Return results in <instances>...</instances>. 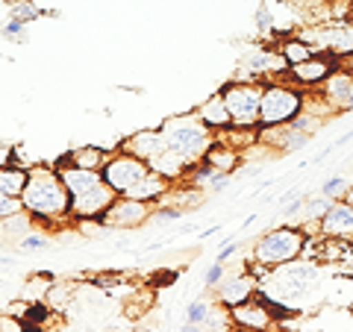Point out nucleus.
Listing matches in <instances>:
<instances>
[{
    "instance_id": "nucleus-1",
    "label": "nucleus",
    "mask_w": 353,
    "mask_h": 332,
    "mask_svg": "<svg viewBox=\"0 0 353 332\" xmlns=\"http://www.w3.org/2000/svg\"><path fill=\"white\" fill-rule=\"evenodd\" d=\"M24 209L32 215L39 227L50 229L59 224H68L71 218V191L65 185L62 174L53 165H32L30 168V183L21 194Z\"/></svg>"
},
{
    "instance_id": "nucleus-2",
    "label": "nucleus",
    "mask_w": 353,
    "mask_h": 332,
    "mask_svg": "<svg viewBox=\"0 0 353 332\" xmlns=\"http://www.w3.org/2000/svg\"><path fill=\"white\" fill-rule=\"evenodd\" d=\"M318 282H321V268H318L315 259H294L271 268V273L259 282V294L268 300L271 306H283L294 312L297 303L309 300L318 291Z\"/></svg>"
},
{
    "instance_id": "nucleus-3",
    "label": "nucleus",
    "mask_w": 353,
    "mask_h": 332,
    "mask_svg": "<svg viewBox=\"0 0 353 332\" xmlns=\"http://www.w3.org/2000/svg\"><path fill=\"white\" fill-rule=\"evenodd\" d=\"M57 171L62 174V180L71 191V218L103 220L109 206L118 200V191L106 183L103 171H85V168H57Z\"/></svg>"
},
{
    "instance_id": "nucleus-4",
    "label": "nucleus",
    "mask_w": 353,
    "mask_h": 332,
    "mask_svg": "<svg viewBox=\"0 0 353 332\" xmlns=\"http://www.w3.org/2000/svg\"><path fill=\"white\" fill-rule=\"evenodd\" d=\"M162 138H165V147L185 156L192 165H201L206 150L215 145V132L209 129L197 112H185V115H174V118H165L162 121Z\"/></svg>"
},
{
    "instance_id": "nucleus-5",
    "label": "nucleus",
    "mask_w": 353,
    "mask_h": 332,
    "mask_svg": "<svg viewBox=\"0 0 353 332\" xmlns=\"http://www.w3.org/2000/svg\"><path fill=\"white\" fill-rule=\"evenodd\" d=\"M306 229L303 227H274V229H265L262 236L256 238V245L250 250V262H259V264H268V268H277V264L285 262H294L303 256L306 250Z\"/></svg>"
},
{
    "instance_id": "nucleus-6",
    "label": "nucleus",
    "mask_w": 353,
    "mask_h": 332,
    "mask_svg": "<svg viewBox=\"0 0 353 332\" xmlns=\"http://www.w3.org/2000/svg\"><path fill=\"white\" fill-rule=\"evenodd\" d=\"M306 109V94L297 88L289 76L285 80H271L262 88V115L259 127H285Z\"/></svg>"
},
{
    "instance_id": "nucleus-7",
    "label": "nucleus",
    "mask_w": 353,
    "mask_h": 332,
    "mask_svg": "<svg viewBox=\"0 0 353 332\" xmlns=\"http://www.w3.org/2000/svg\"><path fill=\"white\" fill-rule=\"evenodd\" d=\"M262 88L265 83L256 80H230L221 85L224 103L233 115V127H245V129H256L259 127V115H262Z\"/></svg>"
},
{
    "instance_id": "nucleus-8",
    "label": "nucleus",
    "mask_w": 353,
    "mask_h": 332,
    "mask_svg": "<svg viewBox=\"0 0 353 332\" xmlns=\"http://www.w3.org/2000/svg\"><path fill=\"white\" fill-rule=\"evenodd\" d=\"M153 168L145 162V159H139V156H132V153L127 150H115L112 156H109V162L103 165V176H106V183L115 188L118 197H127L132 188H136L145 176L150 174Z\"/></svg>"
},
{
    "instance_id": "nucleus-9",
    "label": "nucleus",
    "mask_w": 353,
    "mask_h": 332,
    "mask_svg": "<svg viewBox=\"0 0 353 332\" xmlns=\"http://www.w3.org/2000/svg\"><path fill=\"white\" fill-rule=\"evenodd\" d=\"M309 44H315L321 53H330L339 62H345L347 56H353V27L350 21H333V24L315 27L303 36Z\"/></svg>"
},
{
    "instance_id": "nucleus-10",
    "label": "nucleus",
    "mask_w": 353,
    "mask_h": 332,
    "mask_svg": "<svg viewBox=\"0 0 353 332\" xmlns=\"http://www.w3.org/2000/svg\"><path fill=\"white\" fill-rule=\"evenodd\" d=\"M339 68H341V62H339L336 56H330V53L318 50L309 62L294 65V68L289 71V80H292L297 88H303V92H306V88H321Z\"/></svg>"
},
{
    "instance_id": "nucleus-11",
    "label": "nucleus",
    "mask_w": 353,
    "mask_h": 332,
    "mask_svg": "<svg viewBox=\"0 0 353 332\" xmlns=\"http://www.w3.org/2000/svg\"><path fill=\"white\" fill-rule=\"evenodd\" d=\"M153 218V203L132 200V197H118L103 215L106 229H139Z\"/></svg>"
},
{
    "instance_id": "nucleus-12",
    "label": "nucleus",
    "mask_w": 353,
    "mask_h": 332,
    "mask_svg": "<svg viewBox=\"0 0 353 332\" xmlns=\"http://www.w3.org/2000/svg\"><path fill=\"white\" fill-rule=\"evenodd\" d=\"M230 320H233V326H248V329H259V332H271L277 326V318H274L271 306L262 294L230 309Z\"/></svg>"
},
{
    "instance_id": "nucleus-13",
    "label": "nucleus",
    "mask_w": 353,
    "mask_h": 332,
    "mask_svg": "<svg viewBox=\"0 0 353 332\" xmlns=\"http://www.w3.org/2000/svg\"><path fill=\"white\" fill-rule=\"evenodd\" d=\"M256 294H259V280L248 271V264H245V273H227L224 280H221V285L215 289L218 303L227 306V309L245 303V300H250V297H256Z\"/></svg>"
},
{
    "instance_id": "nucleus-14",
    "label": "nucleus",
    "mask_w": 353,
    "mask_h": 332,
    "mask_svg": "<svg viewBox=\"0 0 353 332\" xmlns=\"http://www.w3.org/2000/svg\"><path fill=\"white\" fill-rule=\"evenodd\" d=\"M318 236L353 241V206L347 200H333L330 212L318 220Z\"/></svg>"
},
{
    "instance_id": "nucleus-15",
    "label": "nucleus",
    "mask_w": 353,
    "mask_h": 332,
    "mask_svg": "<svg viewBox=\"0 0 353 332\" xmlns=\"http://www.w3.org/2000/svg\"><path fill=\"white\" fill-rule=\"evenodd\" d=\"M115 153V150H112ZM109 150H103L101 145H83L68 150L65 156H59L53 162V168H85V171H103V165L112 156Z\"/></svg>"
},
{
    "instance_id": "nucleus-16",
    "label": "nucleus",
    "mask_w": 353,
    "mask_h": 332,
    "mask_svg": "<svg viewBox=\"0 0 353 332\" xmlns=\"http://www.w3.org/2000/svg\"><path fill=\"white\" fill-rule=\"evenodd\" d=\"M321 101L333 109V112H345L347 109V101L353 97V74L350 71H336L330 80L321 85Z\"/></svg>"
},
{
    "instance_id": "nucleus-17",
    "label": "nucleus",
    "mask_w": 353,
    "mask_h": 332,
    "mask_svg": "<svg viewBox=\"0 0 353 332\" xmlns=\"http://www.w3.org/2000/svg\"><path fill=\"white\" fill-rule=\"evenodd\" d=\"M118 147L132 153V156H139V159H145L150 165L165 150V138H162L159 129H139V132H132L127 141H121Z\"/></svg>"
},
{
    "instance_id": "nucleus-18",
    "label": "nucleus",
    "mask_w": 353,
    "mask_h": 332,
    "mask_svg": "<svg viewBox=\"0 0 353 332\" xmlns=\"http://www.w3.org/2000/svg\"><path fill=\"white\" fill-rule=\"evenodd\" d=\"M194 112H197V118H201L209 129L215 132V136L233 127V115H230V109L224 103V94H221V92L218 94H209L206 101L194 109Z\"/></svg>"
},
{
    "instance_id": "nucleus-19",
    "label": "nucleus",
    "mask_w": 353,
    "mask_h": 332,
    "mask_svg": "<svg viewBox=\"0 0 353 332\" xmlns=\"http://www.w3.org/2000/svg\"><path fill=\"white\" fill-rule=\"evenodd\" d=\"M277 50H280V56L292 65V68L294 65H301V62H309L318 53L315 44H309L303 36H280Z\"/></svg>"
},
{
    "instance_id": "nucleus-20",
    "label": "nucleus",
    "mask_w": 353,
    "mask_h": 332,
    "mask_svg": "<svg viewBox=\"0 0 353 332\" xmlns=\"http://www.w3.org/2000/svg\"><path fill=\"white\" fill-rule=\"evenodd\" d=\"M241 156H245V153H241V150L230 147V145H224V141H218V138H215V145L206 150L203 162H206V165H212L215 171L233 174V171H239V165H241Z\"/></svg>"
},
{
    "instance_id": "nucleus-21",
    "label": "nucleus",
    "mask_w": 353,
    "mask_h": 332,
    "mask_svg": "<svg viewBox=\"0 0 353 332\" xmlns=\"http://www.w3.org/2000/svg\"><path fill=\"white\" fill-rule=\"evenodd\" d=\"M30 183V168L24 165H3L0 168V194H12V197H21L24 188Z\"/></svg>"
},
{
    "instance_id": "nucleus-22",
    "label": "nucleus",
    "mask_w": 353,
    "mask_h": 332,
    "mask_svg": "<svg viewBox=\"0 0 353 332\" xmlns=\"http://www.w3.org/2000/svg\"><path fill=\"white\" fill-rule=\"evenodd\" d=\"M215 303H209V300H192L189 306H185V320H192V324H201V326H206L209 320H212V315H215Z\"/></svg>"
},
{
    "instance_id": "nucleus-23",
    "label": "nucleus",
    "mask_w": 353,
    "mask_h": 332,
    "mask_svg": "<svg viewBox=\"0 0 353 332\" xmlns=\"http://www.w3.org/2000/svg\"><path fill=\"white\" fill-rule=\"evenodd\" d=\"M6 15H15L21 21H27V24L44 18V12L36 6V0H12V6H6Z\"/></svg>"
},
{
    "instance_id": "nucleus-24",
    "label": "nucleus",
    "mask_w": 353,
    "mask_h": 332,
    "mask_svg": "<svg viewBox=\"0 0 353 332\" xmlns=\"http://www.w3.org/2000/svg\"><path fill=\"white\" fill-rule=\"evenodd\" d=\"M185 212L180 206H165V203H159V206H153V224H176Z\"/></svg>"
},
{
    "instance_id": "nucleus-25",
    "label": "nucleus",
    "mask_w": 353,
    "mask_h": 332,
    "mask_svg": "<svg viewBox=\"0 0 353 332\" xmlns=\"http://www.w3.org/2000/svg\"><path fill=\"white\" fill-rule=\"evenodd\" d=\"M21 212H27L24 209V200L21 197H12V194H0V218H15Z\"/></svg>"
},
{
    "instance_id": "nucleus-26",
    "label": "nucleus",
    "mask_w": 353,
    "mask_h": 332,
    "mask_svg": "<svg viewBox=\"0 0 353 332\" xmlns=\"http://www.w3.org/2000/svg\"><path fill=\"white\" fill-rule=\"evenodd\" d=\"M345 191H347V180H345V176H330V180L321 185V194L330 197V200H341Z\"/></svg>"
},
{
    "instance_id": "nucleus-27",
    "label": "nucleus",
    "mask_w": 353,
    "mask_h": 332,
    "mask_svg": "<svg viewBox=\"0 0 353 332\" xmlns=\"http://www.w3.org/2000/svg\"><path fill=\"white\" fill-rule=\"evenodd\" d=\"M224 276H227V264L224 262H212L206 268V273H203V285H206V289H218Z\"/></svg>"
},
{
    "instance_id": "nucleus-28",
    "label": "nucleus",
    "mask_w": 353,
    "mask_h": 332,
    "mask_svg": "<svg viewBox=\"0 0 353 332\" xmlns=\"http://www.w3.org/2000/svg\"><path fill=\"white\" fill-rule=\"evenodd\" d=\"M24 30H27V21H21L15 15H6L3 18V39L6 41L9 39H21V36H24Z\"/></svg>"
},
{
    "instance_id": "nucleus-29",
    "label": "nucleus",
    "mask_w": 353,
    "mask_h": 332,
    "mask_svg": "<svg viewBox=\"0 0 353 332\" xmlns=\"http://www.w3.org/2000/svg\"><path fill=\"white\" fill-rule=\"evenodd\" d=\"M27 329V320L18 318L12 312H3V318H0V332H24Z\"/></svg>"
},
{
    "instance_id": "nucleus-30",
    "label": "nucleus",
    "mask_w": 353,
    "mask_h": 332,
    "mask_svg": "<svg viewBox=\"0 0 353 332\" xmlns=\"http://www.w3.org/2000/svg\"><path fill=\"white\" fill-rule=\"evenodd\" d=\"M18 247L24 250V253H27V250H41V247H48V238H44L41 232L32 229V232H27V236L18 241Z\"/></svg>"
},
{
    "instance_id": "nucleus-31",
    "label": "nucleus",
    "mask_w": 353,
    "mask_h": 332,
    "mask_svg": "<svg viewBox=\"0 0 353 332\" xmlns=\"http://www.w3.org/2000/svg\"><path fill=\"white\" fill-rule=\"evenodd\" d=\"M256 24H259V30L262 32H268V36H274V18H271V6L265 3H259V9H256Z\"/></svg>"
},
{
    "instance_id": "nucleus-32",
    "label": "nucleus",
    "mask_w": 353,
    "mask_h": 332,
    "mask_svg": "<svg viewBox=\"0 0 353 332\" xmlns=\"http://www.w3.org/2000/svg\"><path fill=\"white\" fill-rule=\"evenodd\" d=\"M168 280H176V273L174 271H159V273L150 276V285H153V289H162V285H171Z\"/></svg>"
},
{
    "instance_id": "nucleus-33",
    "label": "nucleus",
    "mask_w": 353,
    "mask_h": 332,
    "mask_svg": "<svg viewBox=\"0 0 353 332\" xmlns=\"http://www.w3.org/2000/svg\"><path fill=\"white\" fill-rule=\"evenodd\" d=\"M236 250H239V245H221V253H218V259L215 262H230V259H233L236 256Z\"/></svg>"
},
{
    "instance_id": "nucleus-34",
    "label": "nucleus",
    "mask_w": 353,
    "mask_h": 332,
    "mask_svg": "<svg viewBox=\"0 0 353 332\" xmlns=\"http://www.w3.org/2000/svg\"><path fill=\"white\" fill-rule=\"evenodd\" d=\"M230 183V174H224V171H215L212 174V180H209V188H212V191H218L221 185H227Z\"/></svg>"
},
{
    "instance_id": "nucleus-35",
    "label": "nucleus",
    "mask_w": 353,
    "mask_h": 332,
    "mask_svg": "<svg viewBox=\"0 0 353 332\" xmlns=\"http://www.w3.org/2000/svg\"><path fill=\"white\" fill-rule=\"evenodd\" d=\"M176 332H209L206 326H201V324H192V320H185V324L176 329Z\"/></svg>"
},
{
    "instance_id": "nucleus-36",
    "label": "nucleus",
    "mask_w": 353,
    "mask_h": 332,
    "mask_svg": "<svg viewBox=\"0 0 353 332\" xmlns=\"http://www.w3.org/2000/svg\"><path fill=\"white\" fill-rule=\"evenodd\" d=\"M341 200H347V203L353 206V183L347 185V191H345V197H341Z\"/></svg>"
},
{
    "instance_id": "nucleus-37",
    "label": "nucleus",
    "mask_w": 353,
    "mask_h": 332,
    "mask_svg": "<svg viewBox=\"0 0 353 332\" xmlns=\"http://www.w3.org/2000/svg\"><path fill=\"white\" fill-rule=\"evenodd\" d=\"M341 65H345V71H350V74H353V56H347V59L341 62Z\"/></svg>"
},
{
    "instance_id": "nucleus-38",
    "label": "nucleus",
    "mask_w": 353,
    "mask_h": 332,
    "mask_svg": "<svg viewBox=\"0 0 353 332\" xmlns=\"http://www.w3.org/2000/svg\"><path fill=\"white\" fill-rule=\"evenodd\" d=\"M230 332H259V329H248V326H233Z\"/></svg>"
},
{
    "instance_id": "nucleus-39",
    "label": "nucleus",
    "mask_w": 353,
    "mask_h": 332,
    "mask_svg": "<svg viewBox=\"0 0 353 332\" xmlns=\"http://www.w3.org/2000/svg\"><path fill=\"white\" fill-rule=\"evenodd\" d=\"M345 112H353V97H350V101H347V109H345Z\"/></svg>"
},
{
    "instance_id": "nucleus-40",
    "label": "nucleus",
    "mask_w": 353,
    "mask_h": 332,
    "mask_svg": "<svg viewBox=\"0 0 353 332\" xmlns=\"http://www.w3.org/2000/svg\"><path fill=\"white\" fill-rule=\"evenodd\" d=\"M350 27H353V15H350Z\"/></svg>"
}]
</instances>
